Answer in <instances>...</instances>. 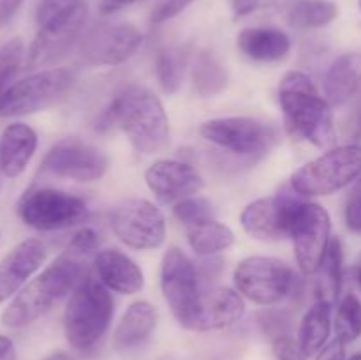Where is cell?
<instances>
[{
    "mask_svg": "<svg viewBox=\"0 0 361 360\" xmlns=\"http://www.w3.org/2000/svg\"><path fill=\"white\" fill-rule=\"evenodd\" d=\"M115 302L109 289L94 272L83 275L63 313V330L67 342L74 349H90L101 341L111 325Z\"/></svg>",
    "mask_w": 361,
    "mask_h": 360,
    "instance_id": "4",
    "label": "cell"
},
{
    "mask_svg": "<svg viewBox=\"0 0 361 360\" xmlns=\"http://www.w3.org/2000/svg\"><path fill=\"white\" fill-rule=\"evenodd\" d=\"M194 0H157L152 9L150 21L155 25H161L164 21L173 20L175 16L182 14Z\"/></svg>",
    "mask_w": 361,
    "mask_h": 360,
    "instance_id": "35",
    "label": "cell"
},
{
    "mask_svg": "<svg viewBox=\"0 0 361 360\" xmlns=\"http://www.w3.org/2000/svg\"><path fill=\"white\" fill-rule=\"evenodd\" d=\"M298 193H279L274 196L259 198L243 208L240 215L243 232L261 242H277L291 236L293 222L298 212Z\"/></svg>",
    "mask_w": 361,
    "mask_h": 360,
    "instance_id": "14",
    "label": "cell"
},
{
    "mask_svg": "<svg viewBox=\"0 0 361 360\" xmlns=\"http://www.w3.org/2000/svg\"><path fill=\"white\" fill-rule=\"evenodd\" d=\"M145 182L161 203L175 205L196 196L204 187L203 176L194 166L175 159H161L145 172Z\"/></svg>",
    "mask_w": 361,
    "mask_h": 360,
    "instance_id": "17",
    "label": "cell"
},
{
    "mask_svg": "<svg viewBox=\"0 0 361 360\" xmlns=\"http://www.w3.org/2000/svg\"><path fill=\"white\" fill-rule=\"evenodd\" d=\"M97 236L95 229L81 228L67 249L13 296L9 306L2 311V325L9 328L27 327L73 293L83 279L88 258L97 251Z\"/></svg>",
    "mask_w": 361,
    "mask_h": 360,
    "instance_id": "1",
    "label": "cell"
},
{
    "mask_svg": "<svg viewBox=\"0 0 361 360\" xmlns=\"http://www.w3.org/2000/svg\"><path fill=\"white\" fill-rule=\"evenodd\" d=\"M335 334L344 344L361 337V300L355 293H348L338 302L335 314Z\"/></svg>",
    "mask_w": 361,
    "mask_h": 360,
    "instance_id": "31",
    "label": "cell"
},
{
    "mask_svg": "<svg viewBox=\"0 0 361 360\" xmlns=\"http://www.w3.org/2000/svg\"><path fill=\"white\" fill-rule=\"evenodd\" d=\"M358 282H360V286H361V261H360V265H358Z\"/></svg>",
    "mask_w": 361,
    "mask_h": 360,
    "instance_id": "43",
    "label": "cell"
},
{
    "mask_svg": "<svg viewBox=\"0 0 361 360\" xmlns=\"http://www.w3.org/2000/svg\"><path fill=\"white\" fill-rule=\"evenodd\" d=\"M109 226L116 239L136 251L157 249L166 240V219L157 205L129 198L113 208Z\"/></svg>",
    "mask_w": 361,
    "mask_h": 360,
    "instance_id": "12",
    "label": "cell"
},
{
    "mask_svg": "<svg viewBox=\"0 0 361 360\" xmlns=\"http://www.w3.org/2000/svg\"><path fill=\"white\" fill-rule=\"evenodd\" d=\"M349 360H361V353H355V355H353Z\"/></svg>",
    "mask_w": 361,
    "mask_h": 360,
    "instance_id": "42",
    "label": "cell"
},
{
    "mask_svg": "<svg viewBox=\"0 0 361 360\" xmlns=\"http://www.w3.org/2000/svg\"><path fill=\"white\" fill-rule=\"evenodd\" d=\"M94 274L106 288L122 295H136L145 286L140 265L118 249L101 251L95 256Z\"/></svg>",
    "mask_w": 361,
    "mask_h": 360,
    "instance_id": "20",
    "label": "cell"
},
{
    "mask_svg": "<svg viewBox=\"0 0 361 360\" xmlns=\"http://www.w3.org/2000/svg\"><path fill=\"white\" fill-rule=\"evenodd\" d=\"M0 360H18L14 342L2 334H0Z\"/></svg>",
    "mask_w": 361,
    "mask_h": 360,
    "instance_id": "39",
    "label": "cell"
},
{
    "mask_svg": "<svg viewBox=\"0 0 361 360\" xmlns=\"http://www.w3.org/2000/svg\"><path fill=\"white\" fill-rule=\"evenodd\" d=\"M338 6L334 0H296L289 7V23L298 28H323L337 20Z\"/></svg>",
    "mask_w": 361,
    "mask_h": 360,
    "instance_id": "30",
    "label": "cell"
},
{
    "mask_svg": "<svg viewBox=\"0 0 361 360\" xmlns=\"http://www.w3.org/2000/svg\"><path fill=\"white\" fill-rule=\"evenodd\" d=\"M44 260L46 246L41 240L27 239L18 244L0 263V302L16 295Z\"/></svg>",
    "mask_w": 361,
    "mask_h": 360,
    "instance_id": "19",
    "label": "cell"
},
{
    "mask_svg": "<svg viewBox=\"0 0 361 360\" xmlns=\"http://www.w3.org/2000/svg\"><path fill=\"white\" fill-rule=\"evenodd\" d=\"M361 176V145L334 147L312 159L291 176V189L300 196H330Z\"/></svg>",
    "mask_w": 361,
    "mask_h": 360,
    "instance_id": "6",
    "label": "cell"
},
{
    "mask_svg": "<svg viewBox=\"0 0 361 360\" xmlns=\"http://www.w3.org/2000/svg\"><path fill=\"white\" fill-rule=\"evenodd\" d=\"M118 127L140 154L166 150L171 140L169 120L161 99L148 88L129 85L113 97L97 120V129Z\"/></svg>",
    "mask_w": 361,
    "mask_h": 360,
    "instance_id": "2",
    "label": "cell"
},
{
    "mask_svg": "<svg viewBox=\"0 0 361 360\" xmlns=\"http://www.w3.org/2000/svg\"><path fill=\"white\" fill-rule=\"evenodd\" d=\"M330 232L331 219L326 208L319 203L303 201L295 215L291 239L298 267L305 275H314L319 268L331 242Z\"/></svg>",
    "mask_w": 361,
    "mask_h": 360,
    "instance_id": "15",
    "label": "cell"
},
{
    "mask_svg": "<svg viewBox=\"0 0 361 360\" xmlns=\"http://www.w3.org/2000/svg\"><path fill=\"white\" fill-rule=\"evenodd\" d=\"M271 352H274L275 360H305V353L300 348L298 341L291 337L289 334L281 335V337L274 339L271 342Z\"/></svg>",
    "mask_w": 361,
    "mask_h": 360,
    "instance_id": "36",
    "label": "cell"
},
{
    "mask_svg": "<svg viewBox=\"0 0 361 360\" xmlns=\"http://www.w3.org/2000/svg\"><path fill=\"white\" fill-rule=\"evenodd\" d=\"M141 42L143 35L134 25L116 23L101 27L81 42V62L90 67L120 66L137 52Z\"/></svg>",
    "mask_w": 361,
    "mask_h": 360,
    "instance_id": "16",
    "label": "cell"
},
{
    "mask_svg": "<svg viewBox=\"0 0 361 360\" xmlns=\"http://www.w3.org/2000/svg\"><path fill=\"white\" fill-rule=\"evenodd\" d=\"M76 83L71 69H42L7 88L0 99V116H21L42 112L62 101Z\"/></svg>",
    "mask_w": 361,
    "mask_h": 360,
    "instance_id": "7",
    "label": "cell"
},
{
    "mask_svg": "<svg viewBox=\"0 0 361 360\" xmlns=\"http://www.w3.org/2000/svg\"><path fill=\"white\" fill-rule=\"evenodd\" d=\"M236 46L254 62H281L291 52V39L281 28L249 27L240 30Z\"/></svg>",
    "mask_w": 361,
    "mask_h": 360,
    "instance_id": "23",
    "label": "cell"
},
{
    "mask_svg": "<svg viewBox=\"0 0 361 360\" xmlns=\"http://www.w3.org/2000/svg\"><path fill=\"white\" fill-rule=\"evenodd\" d=\"M215 207L210 200L201 196H190L185 200L178 201L173 205V215L178 219L180 222L192 228V226L203 224V222L214 221L215 219Z\"/></svg>",
    "mask_w": 361,
    "mask_h": 360,
    "instance_id": "32",
    "label": "cell"
},
{
    "mask_svg": "<svg viewBox=\"0 0 361 360\" xmlns=\"http://www.w3.org/2000/svg\"><path fill=\"white\" fill-rule=\"evenodd\" d=\"M187 242L197 256H214L235 244V233L224 222L214 219L187 228Z\"/></svg>",
    "mask_w": 361,
    "mask_h": 360,
    "instance_id": "28",
    "label": "cell"
},
{
    "mask_svg": "<svg viewBox=\"0 0 361 360\" xmlns=\"http://www.w3.org/2000/svg\"><path fill=\"white\" fill-rule=\"evenodd\" d=\"M331 307L328 302L316 300L303 316L298 332V344L305 356L319 353L326 346L331 332Z\"/></svg>",
    "mask_w": 361,
    "mask_h": 360,
    "instance_id": "25",
    "label": "cell"
},
{
    "mask_svg": "<svg viewBox=\"0 0 361 360\" xmlns=\"http://www.w3.org/2000/svg\"><path fill=\"white\" fill-rule=\"evenodd\" d=\"M25 56V46L20 37L9 39L0 46V99L13 85Z\"/></svg>",
    "mask_w": 361,
    "mask_h": 360,
    "instance_id": "33",
    "label": "cell"
},
{
    "mask_svg": "<svg viewBox=\"0 0 361 360\" xmlns=\"http://www.w3.org/2000/svg\"><path fill=\"white\" fill-rule=\"evenodd\" d=\"M190 78H192L194 92L200 97H215L222 94L229 81L226 67L210 52L197 53L190 69Z\"/></svg>",
    "mask_w": 361,
    "mask_h": 360,
    "instance_id": "27",
    "label": "cell"
},
{
    "mask_svg": "<svg viewBox=\"0 0 361 360\" xmlns=\"http://www.w3.org/2000/svg\"><path fill=\"white\" fill-rule=\"evenodd\" d=\"M161 289L175 320L189 330L203 292L196 265L178 247H169L162 256Z\"/></svg>",
    "mask_w": 361,
    "mask_h": 360,
    "instance_id": "11",
    "label": "cell"
},
{
    "mask_svg": "<svg viewBox=\"0 0 361 360\" xmlns=\"http://www.w3.org/2000/svg\"><path fill=\"white\" fill-rule=\"evenodd\" d=\"M187 60H189V52L185 48H178V46H169L157 53L155 76L166 94H176L178 88L182 87Z\"/></svg>",
    "mask_w": 361,
    "mask_h": 360,
    "instance_id": "29",
    "label": "cell"
},
{
    "mask_svg": "<svg viewBox=\"0 0 361 360\" xmlns=\"http://www.w3.org/2000/svg\"><path fill=\"white\" fill-rule=\"evenodd\" d=\"M109 168L108 155L80 138H63L56 141L41 162V169L59 179L73 182H97Z\"/></svg>",
    "mask_w": 361,
    "mask_h": 360,
    "instance_id": "13",
    "label": "cell"
},
{
    "mask_svg": "<svg viewBox=\"0 0 361 360\" xmlns=\"http://www.w3.org/2000/svg\"><path fill=\"white\" fill-rule=\"evenodd\" d=\"M85 0H42L37 7V35L28 52V66L39 67L66 55L83 30Z\"/></svg>",
    "mask_w": 361,
    "mask_h": 360,
    "instance_id": "5",
    "label": "cell"
},
{
    "mask_svg": "<svg viewBox=\"0 0 361 360\" xmlns=\"http://www.w3.org/2000/svg\"><path fill=\"white\" fill-rule=\"evenodd\" d=\"M345 226L353 233H361V176L353 184L344 207Z\"/></svg>",
    "mask_w": 361,
    "mask_h": 360,
    "instance_id": "34",
    "label": "cell"
},
{
    "mask_svg": "<svg viewBox=\"0 0 361 360\" xmlns=\"http://www.w3.org/2000/svg\"><path fill=\"white\" fill-rule=\"evenodd\" d=\"M236 292L257 306H275L295 286V272L286 261L274 256H249L235 268Z\"/></svg>",
    "mask_w": 361,
    "mask_h": 360,
    "instance_id": "9",
    "label": "cell"
},
{
    "mask_svg": "<svg viewBox=\"0 0 361 360\" xmlns=\"http://www.w3.org/2000/svg\"><path fill=\"white\" fill-rule=\"evenodd\" d=\"M358 6H360V11H361V0H358Z\"/></svg>",
    "mask_w": 361,
    "mask_h": 360,
    "instance_id": "44",
    "label": "cell"
},
{
    "mask_svg": "<svg viewBox=\"0 0 361 360\" xmlns=\"http://www.w3.org/2000/svg\"><path fill=\"white\" fill-rule=\"evenodd\" d=\"M279 102L286 127L291 134L317 148H330L337 141L334 112L314 81L302 71H289L279 85Z\"/></svg>",
    "mask_w": 361,
    "mask_h": 360,
    "instance_id": "3",
    "label": "cell"
},
{
    "mask_svg": "<svg viewBox=\"0 0 361 360\" xmlns=\"http://www.w3.org/2000/svg\"><path fill=\"white\" fill-rule=\"evenodd\" d=\"M201 138L236 155H263L277 145L279 131L250 116H221L200 126Z\"/></svg>",
    "mask_w": 361,
    "mask_h": 360,
    "instance_id": "10",
    "label": "cell"
},
{
    "mask_svg": "<svg viewBox=\"0 0 361 360\" xmlns=\"http://www.w3.org/2000/svg\"><path fill=\"white\" fill-rule=\"evenodd\" d=\"M21 4H23V0H0V28L9 23Z\"/></svg>",
    "mask_w": 361,
    "mask_h": 360,
    "instance_id": "38",
    "label": "cell"
},
{
    "mask_svg": "<svg viewBox=\"0 0 361 360\" xmlns=\"http://www.w3.org/2000/svg\"><path fill=\"white\" fill-rule=\"evenodd\" d=\"M137 0H102L101 4V13L102 14H111L116 13V11L123 9V7L133 6Z\"/></svg>",
    "mask_w": 361,
    "mask_h": 360,
    "instance_id": "40",
    "label": "cell"
},
{
    "mask_svg": "<svg viewBox=\"0 0 361 360\" xmlns=\"http://www.w3.org/2000/svg\"><path fill=\"white\" fill-rule=\"evenodd\" d=\"M37 133L27 124H11L0 134V172L16 179L27 169L37 150Z\"/></svg>",
    "mask_w": 361,
    "mask_h": 360,
    "instance_id": "21",
    "label": "cell"
},
{
    "mask_svg": "<svg viewBox=\"0 0 361 360\" xmlns=\"http://www.w3.org/2000/svg\"><path fill=\"white\" fill-rule=\"evenodd\" d=\"M157 309L147 300H136L127 307L113 332V348L120 353L133 352L148 341L157 327Z\"/></svg>",
    "mask_w": 361,
    "mask_h": 360,
    "instance_id": "22",
    "label": "cell"
},
{
    "mask_svg": "<svg viewBox=\"0 0 361 360\" xmlns=\"http://www.w3.org/2000/svg\"><path fill=\"white\" fill-rule=\"evenodd\" d=\"M44 360H73L71 359L69 355H67V353H53V355H49L48 359H44Z\"/></svg>",
    "mask_w": 361,
    "mask_h": 360,
    "instance_id": "41",
    "label": "cell"
},
{
    "mask_svg": "<svg viewBox=\"0 0 361 360\" xmlns=\"http://www.w3.org/2000/svg\"><path fill=\"white\" fill-rule=\"evenodd\" d=\"M245 314V302L236 289L212 288L201 293L200 306L189 330L208 332L235 325Z\"/></svg>",
    "mask_w": 361,
    "mask_h": 360,
    "instance_id": "18",
    "label": "cell"
},
{
    "mask_svg": "<svg viewBox=\"0 0 361 360\" xmlns=\"http://www.w3.org/2000/svg\"><path fill=\"white\" fill-rule=\"evenodd\" d=\"M316 274L317 300H323V302L334 306L341 295L342 275H344V249H342L341 239H337V236L331 239Z\"/></svg>",
    "mask_w": 361,
    "mask_h": 360,
    "instance_id": "26",
    "label": "cell"
},
{
    "mask_svg": "<svg viewBox=\"0 0 361 360\" xmlns=\"http://www.w3.org/2000/svg\"><path fill=\"white\" fill-rule=\"evenodd\" d=\"M316 360H345V344L335 339L334 342L326 344L317 353Z\"/></svg>",
    "mask_w": 361,
    "mask_h": 360,
    "instance_id": "37",
    "label": "cell"
},
{
    "mask_svg": "<svg viewBox=\"0 0 361 360\" xmlns=\"http://www.w3.org/2000/svg\"><path fill=\"white\" fill-rule=\"evenodd\" d=\"M21 221L37 232H56L87 219L88 207L83 198L53 187H32L18 201Z\"/></svg>",
    "mask_w": 361,
    "mask_h": 360,
    "instance_id": "8",
    "label": "cell"
},
{
    "mask_svg": "<svg viewBox=\"0 0 361 360\" xmlns=\"http://www.w3.org/2000/svg\"><path fill=\"white\" fill-rule=\"evenodd\" d=\"M361 85V53H344L328 69L324 94L331 106H344Z\"/></svg>",
    "mask_w": 361,
    "mask_h": 360,
    "instance_id": "24",
    "label": "cell"
}]
</instances>
